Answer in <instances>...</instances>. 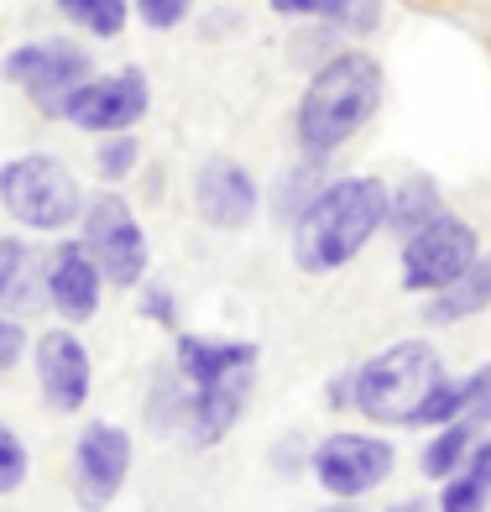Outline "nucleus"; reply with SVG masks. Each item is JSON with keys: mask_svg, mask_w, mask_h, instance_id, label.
<instances>
[{"mask_svg": "<svg viewBox=\"0 0 491 512\" xmlns=\"http://www.w3.org/2000/svg\"><path fill=\"white\" fill-rule=\"evenodd\" d=\"M387 225V189L377 178H335L293 220V262L303 272H340Z\"/></svg>", "mask_w": 491, "mask_h": 512, "instance_id": "obj_1", "label": "nucleus"}, {"mask_svg": "<svg viewBox=\"0 0 491 512\" xmlns=\"http://www.w3.org/2000/svg\"><path fill=\"white\" fill-rule=\"evenodd\" d=\"M382 100V63L366 58V53H335L324 58V68L309 79L298 100V147L309 157H324L335 152L340 142H350L371 110Z\"/></svg>", "mask_w": 491, "mask_h": 512, "instance_id": "obj_2", "label": "nucleus"}, {"mask_svg": "<svg viewBox=\"0 0 491 512\" xmlns=\"http://www.w3.org/2000/svg\"><path fill=\"white\" fill-rule=\"evenodd\" d=\"M439 382H444V366L434 356V345L403 340V345H387L382 356H371L350 377V403L366 418H377V424H413Z\"/></svg>", "mask_w": 491, "mask_h": 512, "instance_id": "obj_3", "label": "nucleus"}, {"mask_svg": "<svg viewBox=\"0 0 491 512\" xmlns=\"http://www.w3.org/2000/svg\"><path fill=\"white\" fill-rule=\"evenodd\" d=\"M0 204L32 230H68L84 209V194L58 157H16L0 168Z\"/></svg>", "mask_w": 491, "mask_h": 512, "instance_id": "obj_4", "label": "nucleus"}, {"mask_svg": "<svg viewBox=\"0 0 491 512\" xmlns=\"http://www.w3.org/2000/svg\"><path fill=\"white\" fill-rule=\"evenodd\" d=\"M476 256H481V241H476L471 220L439 209L424 230H413L403 241V288L408 293H439V288H450Z\"/></svg>", "mask_w": 491, "mask_h": 512, "instance_id": "obj_5", "label": "nucleus"}, {"mask_svg": "<svg viewBox=\"0 0 491 512\" xmlns=\"http://www.w3.org/2000/svg\"><path fill=\"white\" fill-rule=\"evenodd\" d=\"M84 246L100 262V272L115 288H136L147 272V236L136 225L131 204L121 194H100L84 209Z\"/></svg>", "mask_w": 491, "mask_h": 512, "instance_id": "obj_6", "label": "nucleus"}, {"mask_svg": "<svg viewBox=\"0 0 491 512\" xmlns=\"http://www.w3.org/2000/svg\"><path fill=\"white\" fill-rule=\"evenodd\" d=\"M152 95H147V74L142 68H121L105 79H84L74 95L63 100V121H74L79 131H131L147 115Z\"/></svg>", "mask_w": 491, "mask_h": 512, "instance_id": "obj_7", "label": "nucleus"}, {"mask_svg": "<svg viewBox=\"0 0 491 512\" xmlns=\"http://www.w3.org/2000/svg\"><path fill=\"white\" fill-rule=\"evenodd\" d=\"M89 63L95 58L79 53L74 42H27L6 58V79L27 89L48 115H63V100L89 79Z\"/></svg>", "mask_w": 491, "mask_h": 512, "instance_id": "obj_8", "label": "nucleus"}, {"mask_svg": "<svg viewBox=\"0 0 491 512\" xmlns=\"http://www.w3.org/2000/svg\"><path fill=\"white\" fill-rule=\"evenodd\" d=\"M309 465L330 497H361L392 476V445L371 434H330Z\"/></svg>", "mask_w": 491, "mask_h": 512, "instance_id": "obj_9", "label": "nucleus"}, {"mask_svg": "<svg viewBox=\"0 0 491 512\" xmlns=\"http://www.w3.org/2000/svg\"><path fill=\"white\" fill-rule=\"evenodd\" d=\"M131 471V439L115 424H89L74 445V492L84 507H105Z\"/></svg>", "mask_w": 491, "mask_h": 512, "instance_id": "obj_10", "label": "nucleus"}, {"mask_svg": "<svg viewBox=\"0 0 491 512\" xmlns=\"http://www.w3.org/2000/svg\"><path fill=\"white\" fill-rule=\"evenodd\" d=\"M37 382L53 413H79L89 398V351L79 335L48 330L37 340Z\"/></svg>", "mask_w": 491, "mask_h": 512, "instance_id": "obj_11", "label": "nucleus"}, {"mask_svg": "<svg viewBox=\"0 0 491 512\" xmlns=\"http://www.w3.org/2000/svg\"><path fill=\"white\" fill-rule=\"evenodd\" d=\"M48 298H53V309L63 314V319H89L100 309V283H105V272H100V262L89 256V246L84 241H63L53 256H48Z\"/></svg>", "mask_w": 491, "mask_h": 512, "instance_id": "obj_12", "label": "nucleus"}, {"mask_svg": "<svg viewBox=\"0 0 491 512\" xmlns=\"http://www.w3.org/2000/svg\"><path fill=\"white\" fill-rule=\"evenodd\" d=\"M199 215L215 230H241L256 215V183L241 162L215 157L199 168Z\"/></svg>", "mask_w": 491, "mask_h": 512, "instance_id": "obj_13", "label": "nucleus"}, {"mask_svg": "<svg viewBox=\"0 0 491 512\" xmlns=\"http://www.w3.org/2000/svg\"><path fill=\"white\" fill-rule=\"evenodd\" d=\"M246 392H251V371H236L225 382H209V387H194L189 403H183V429H189L194 445H215V439L230 434V424L241 418L246 408Z\"/></svg>", "mask_w": 491, "mask_h": 512, "instance_id": "obj_14", "label": "nucleus"}, {"mask_svg": "<svg viewBox=\"0 0 491 512\" xmlns=\"http://www.w3.org/2000/svg\"><path fill=\"white\" fill-rule=\"evenodd\" d=\"M256 366V345L251 340H204V335H183L178 340V377L189 387L225 382L236 371Z\"/></svg>", "mask_w": 491, "mask_h": 512, "instance_id": "obj_15", "label": "nucleus"}, {"mask_svg": "<svg viewBox=\"0 0 491 512\" xmlns=\"http://www.w3.org/2000/svg\"><path fill=\"white\" fill-rule=\"evenodd\" d=\"M491 304V256H476L471 267H465L450 288H439L429 298V324H455V319H471Z\"/></svg>", "mask_w": 491, "mask_h": 512, "instance_id": "obj_16", "label": "nucleus"}, {"mask_svg": "<svg viewBox=\"0 0 491 512\" xmlns=\"http://www.w3.org/2000/svg\"><path fill=\"white\" fill-rule=\"evenodd\" d=\"M37 304V251L16 236H0V309L27 314Z\"/></svg>", "mask_w": 491, "mask_h": 512, "instance_id": "obj_17", "label": "nucleus"}, {"mask_svg": "<svg viewBox=\"0 0 491 512\" xmlns=\"http://www.w3.org/2000/svg\"><path fill=\"white\" fill-rule=\"evenodd\" d=\"M439 189H434V178H424V173H418V178H408L403 183V189H397V194H387V225L397 230V236H413V230H424L434 215H439Z\"/></svg>", "mask_w": 491, "mask_h": 512, "instance_id": "obj_18", "label": "nucleus"}, {"mask_svg": "<svg viewBox=\"0 0 491 512\" xmlns=\"http://www.w3.org/2000/svg\"><path fill=\"white\" fill-rule=\"evenodd\" d=\"M465 455H471V424H444L439 439H429V450H424V471L450 481L465 465Z\"/></svg>", "mask_w": 491, "mask_h": 512, "instance_id": "obj_19", "label": "nucleus"}, {"mask_svg": "<svg viewBox=\"0 0 491 512\" xmlns=\"http://www.w3.org/2000/svg\"><path fill=\"white\" fill-rule=\"evenodd\" d=\"M58 11L95 37H115L126 27V0H58Z\"/></svg>", "mask_w": 491, "mask_h": 512, "instance_id": "obj_20", "label": "nucleus"}, {"mask_svg": "<svg viewBox=\"0 0 491 512\" xmlns=\"http://www.w3.org/2000/svg\"><path fill=\"white\" fill-rule=\"evenodd\" d=\"M319 194H324V178H319V168L309 162V168H298V173L283 178V194H277V215H283V220H298Z\"/></svg>", "mask_w": 491, "mask_h": 512, "instance_id": "obj_21", "label": "nucleus"}, {"mask_svg": "<svg viewBox=\"0 0 491 512\" xmlns=\"http://www.w3.org/2000/svg\"><path fill=\"white\" fill-rule=\"evenodd\" d=\"M136 162H142V147H136V136H126V131H115V136H105L100 142V152H95V168H100V178H126Z\"/></svg>", "mask_w": 491, "mask_h": 512, "instance_id": "obj_22", "label": "nucleus"}, {"mask_svg": "<svg viewBox=\"0 0 491 512\" xmlns=\"http://www.w3.org/2000/svg\"><path fill=\"white\" fill-rule=\"evenodd\" d=\"M455 413H465V382L444 377L429 398H424V408H418L413 424H455Z\"/></svg>", "mask_w": 491, "mask_h": 512, "instance_id": "obj_23", "label": "nucleus"}, {"mask_svg": "<svg viewBox=\"0 0 491 512\" xmlns=\"http://www.w3.org/2000/svg\"><path fill=\"white\" fill-rule=\"evenodd\" d=\"M486 502H491V486H481L471 471H460V476H450V486H444L439 512H486Z\"/></svg>", "mask_w": 491, "mask_h": 512, "instance_id": "obj_24", "label": "nucleus"}, {"mask_svg": "<svg viewBox=\"0 0 491 512\" xmlns=\"http://www.w3.org/2000/svg\"><path fill=\"white\" fill-rule=\"evenodd\" d=\"M21 481H27V450H21V439L0 424V492H16Z\"/></svg>", "mask_w": 491, "mask_h": 512, "instance_id": "obj_25", "label": "nucleus"}, {"mask_svg": "<svg viewBox=\"0 0 491 512\" xmlns=\"http://www.w3.org/2000/svg\"><path fill=\"white\" fill-rule=\"evenodd\" d=\"M136 6H142V21H147V27L168 32V27H178V21L189 16L194 0H136Z\"/></svg>", "mask_w": 491, "mask_h": 512, "instance_id": "obj_26", "label": "nucleus"}, {"mask_svg": "<svg viewBox=\"0 0 491 512\" xmlns=\"http://www.w3.org/2000/svg\"><path fill=\"white\" fill-rule=\"evenodd\" d=\"M377 16H382V0H345V6L335 11V27H345V32H371V27H377Z\"/></svg>", "mask_w": 491, "mask_h": 512, "instance_id": "obj_27", "label": "nucleus"}, {"mask_svg": "<svg viewBox=\"0 0 491 512\" xmlns=\"http://www.w3.org/2000/svg\"><path fill=\"white\" fill-rule=\"evenodd\" d=\"M465 413L491 424V366H481L476 377H465Z\"/></svg>", "mask_w": 491, "mask_h": 512, "instance_id": "obj_28", "label": "nucleus"}, {"mask_svg": "<svg viewBox=\"0 0 491 512\" xmlns=\"http://www.w3.org/2000/svg\"><path fill=\"white\" fill-rule=\"evenodd\" d=\"M21 351H27V335H21V324L0 314V371H11L21 361Z\"/></svg>", "mask_w": 491, "mask_h": 512, "instance_id": "obj_29", "label": "nucleus"}, {"mask_svg": "<svg viewBox=\"0 0 491 512\" xmlns=\"http://www.w3.org/2000/svg\"><path fill=\"white\" fill-rule=\"evenodd\" d=\"M340 6H345V0H272L277 16H330V21H335Z\"/></svg>", "mask_w": 491, "mask_h": 512, "instance_id": "obj_30", "label": "nucleus"}, {"mask_svg": "<svg viewBox=\"0 0 491 512\" xmlns=\"http://www.w3.org/2000/svg\"><path fill=\"white\" fill-rule=\"evenodd\" d=\"M465 471H471L481 486H491V439H481V445H471V455H465Z\"/></svg>", "mask_w": 491, "mask_h": 512, "instance_id": "obj_31", "label": "nucleus"}, {"mask_svg": "<svg viewBox=\"0 0 491 512\" xmlns=\"http://www.w3.org/2000/svg\"><path fill=\"white\" fill-rule=\"evenodd\" d=\"M142 309H147V319L168 324V319H173V293H168V288H147V293H142Z\"/></svg>", "mask_w": 491, "mask_h": 512, "instance_id": "obj_32", "label": "nucleus"}, {"mask_svg": "<svg viewBox=\"0 0 491 512\" xmlns=\"http://www.w3.org/2000/svg\"><path fill=\"white\" fill-rule=\"evenodd\" d=\"M387 512H429L424 502H397V507H387Z\"/></svg>", "mask_w": 491, "mask_h": 512, "instance_id": "obj_33", "label": "nucleus"}]
</instances>
